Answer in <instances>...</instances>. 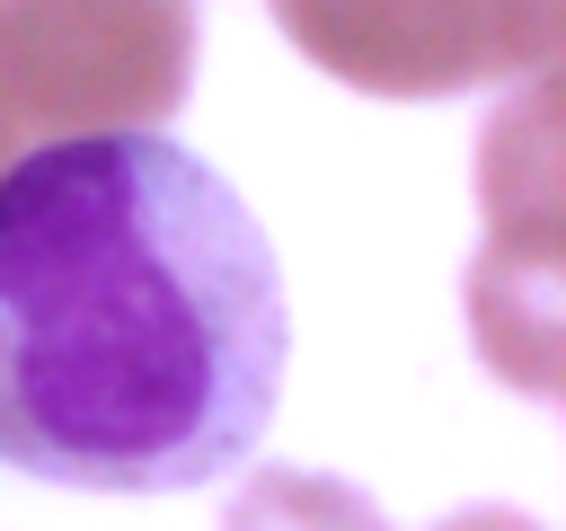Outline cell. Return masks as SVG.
Segmentation results:
<instances>
[{"label":"cell","mask_w":566,"mask_h":531,"mask_svg":"<svg viewBox=\"0 0 566 531\" xmlns=\"http://www.w3.org/2000/svg\"><path fill=\"white\" fill-rule=\"evenodd\" d=\"M292 354L283 274L221 168L159 124L0 159V460L88 496L239 469Z\"/></svg>","instance_id":"obj_1"},{"label":"cell","mask_w":566,"mask_h":531,"mask_svg":"<svg viewBox=\"0 0 566 531\" xmlns=\"http://www.w3.org/2000/svg\"><path fill=\"white\" fill-rule=\"evenodd\" d=\"M195 80L177 0H0V150L44 133L168 124Z\"/></svg>","instance_id":"obj_2"},{"label":"cell","mask_w":566,"mask_h":531,"mask_svg":"<svg viewBox=\"0 0 566 531\" xmlns=\"http://www.w3.org/2000/svg\"><path fill=\"white\" fill-rule=\"evenodd\" d=\"M274 27L363 97H460L539 80L566 44V0H265Z\"/></svg>","instance_id":"obj_3"},{"label":"cell","mask_w":566,"mask_h":531,"mask_svg":"<svg viewBox=\"0 0 566 531\" xmlns=\"http://www.w3.org/2000/svg\"><path fill=\"white\" fill-rule=\"evenodd\" d=\"M221 531H389L380 504L345 478H318V469H265L248 478V496L221 513Z\"/></svg>","instance_id":"obj_4"},{"label":"cell","mask_w":566,"mask_h":531,"mask_svg":"<svg viewBox=\"0 0 566 531\" xmlns=\"http://www.w3.org/2000/svg\"><path fill=\"white\" fill-rule=\"evenodd\" d=\"M442 531H539L531 513H504V504H469V513H451Z\"/></svg>","instance_id":"obj_5"}]
</instances>
